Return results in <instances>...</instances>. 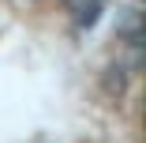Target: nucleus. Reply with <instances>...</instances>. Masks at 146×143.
<instances>
[{"mask_svg": "<svg viewBox=\"0 0 146 143\" xmlns=\"http://www.w3.org/2000/svg\"><path fill=\"white\" fill-rule=\"evenodd\" d=\"M68 11L75 15L79 26H94L101 19V4H98V0H68Z\"/></svg>", "mask_w": 146, "mask_h": 143, "instance_id": "2", "label": "nucleus"}, {"mask_svg": "<svg viewBox=\"0 0 146 143\" xmlns=\"http://www.w3.org/2000/svg\"><path fill=\"white\" fill-rule=\"evenodd\" d=\"M101 91H105L109 98H120V94L127 91V68H124V64H109L105 75H101Z\"/></svg>", "mask_w": 146, "mask_h": 143, "instance_id": "1", "label": "nucleus"}]
</instances>
